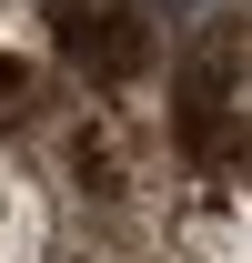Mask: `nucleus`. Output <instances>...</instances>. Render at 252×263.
I'll list each match as a JSON object with an SVG mask.
<instances>
[{"mask_svg":"<svg viewBox=\"0 0 252 263\" xmlns=\"http://www.w3.org/2000/svg\"><path fill=\"white\" fill-rule=\"evenodd\" d=\"M61 51H51V10L40 0H0V132H40L61 111Z\"/></svg>","mask_w":252,"mask_h":263,"instance_id":"obj_3","label":"nucleus"},{"mask_svg":"<svg viewBox=\"0 0 252 263\" xmlns=\"http://www.w3.org/2000/svg\"><path fill=\"white\" fill-rule=\"evenodd\" d=\"M40 10H51V51H61L71 91H141L161 71L152 0H40Z\"/></svg>","mask_w":252,"mask_h":263,"instance_id":"obj_2","label":"nucleus"},{"mask_svg":"<svg viewBox=\"0 0 252 263\" xmlns=\"http://www.w3.org/2000/svg\"><path fill=\"white\" fill-rule=\"evenodd\" d=\"M61 243V202H51V172L31 152L0 142V263H51Z\"/></svg>","mask_w":252,"mask_h":263,"instance_id":"obj_5","label":"nucleus"},{"mask_svg":"<svg viewBox=\"0 0 252 263\" xmlns=\"http://www.w3.org/2000/svg\"><path fill=\"white\" fill-rule=\"evenodd\" d=\"M232 111H242V142H252V0H232Z\"/></svg>","mask_w":252,"mask_h":263,"instance_id":"obj_6","label":"nucleus"},{"mask_svg":"<svg viewBox=\"0 0 252 263\" xmlns=\"http://www.w3.org/2000/svg\"><path fill=\"white\" fill-rule=\"evenodd\" d=\"M161 263H252V182H192Z\"/></svg>","mask_w":252,"mask_h":263,"instance_id":"obj_4","label":"nucleus"},{"mask_svg":"<svg viewBox=\"0 0 252 263\" xmlns=\"http://www.w3.org/2000/svg\"><path fill=\"white\" fill-rule=\"evenodd\" d=\"M91 263H141V253H91Z\"/></svg>","mask_w":252,"mask_h":263,"instance_id":"obj_7","label":"nucleus"},{"mask_svg":"<svg viewBox=\"0 0 252 263\" xmlns=\"http://www.w3.org/2000/svg\"><path fill=\"white\" fill-rule=\"evenodd\" d=\"M40 172H51V202L91 233V253H141V263H161L172 213L192 193L172 111H152L141 91H71L40 122Z\"/></svg>","mask_w":252,"mask_h":263,"instance_id":"obj_1","label":"nucleus"}]
</instances>
